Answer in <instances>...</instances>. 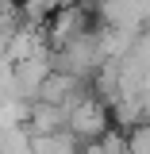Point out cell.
<instances>
[{"label":"cell","mask_w":150,"mask_h":154,"mask_svg":"<svg viewBox=\"0 0 150 154\" xmlns=\"http://www.w3.org/2000/svg\"><path fill=\"white\" fill-rule=\"evenodd\" d=\"M104 108L96 104L93 96H77L73 104H69V131L77 135V139H100V135L108 131V119H104Z\"/></svg>","instance_id":"6da1fadb"}]
</instances>
